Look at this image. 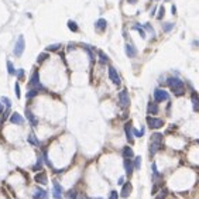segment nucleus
<instances>
[{"label":"nucleus","mask_w":199,"mask_h":199,"mask_svg":"<svg viewBox=\"0 0 199 199\" xmlns=\"http://www.w3.org/2000/svg\"><path fill=\"white\" fill-rule=\"evenodd\" d=\"M167 85L172 89V92H174L175 96H181V95H184V92H185V88H184L182 81H181L179 78H176V76L168 78L167 79Z\"/></svg>","instance_id":"nucleus-1"},{"label":"nucleus","mask_w":199,"mask_h":199,"mask_svg":"<svg viewBox=\"0 0 199 199\" xmlns=\"http://www.w3.org/2000/svg\"><path fill=\"white\" fill-rule=\"evenodd\" d=\"M147 124H148L150 129L157 130V129H161L162 126H164V120L158 119V117H151V116H148L147 117Z\"/></svg>","instance_id":"nucleus-2"},{"label":"nucleus","mask_w":199,"mask_h":199,"mask_svg":"<svg viewBox=\"0 0 199 199\" xmlns=\"http://www.w3.org/2000/svg\"><path fill=\"white\" fill-rule=\"evenodd\" d=\"M24 47H26V42H24V37L23 35H20L17 42H16V45H14V55L16 57H21L24 52Z\"/></svg>","instance_id":"nucleus-3"},{"label":"nucleus","mask_w":199,"mask_h":199,"mask_svg":"<svg viewBox=\"0 0 199 199\" xmlns=\"http://www.w3.org/2000/svg\"><path fill=\"white\" fill-rule=\"evenodd\" d=\"M119 103H120L121 107H129L130 105V97H129V92L126 90V89H123L120 93H119Z\"/></svg>","instance_id":"nucleus-4"},{"label":"nucleus","mask_w":199,"mask_h":199,"mask_svg":"<svg viewBox=\"0 0 199 199\" xmlns=\"http://www.w3.org/2000/svg\"><path fill=\"white\" fill-rule=\"evenodd\" d=\"M28 85H30V88H31V89H37V90L41 89L42 85L40 84V75H38L37 71H34V74H32L31 79H30V84H28Z\"/></svg>","instance_id":"nucleus-5"},{"label":"nucleus","mask_w":199,"mask_h":199,"mask_svg":"<svg viewBox=\"0 0 199 199\" xmlns=\"http://www.w3.org/2000/svg\"><path fill=\"white\" fill-rule=\"evenodd\" d=\"M154 99H155L157 103L165 102L168 99V92H165L164 89H155V90H154Z\"/></svg>","instance_id":"nucleus-6"},{"label":"nucleus","mask_w":199,"mask_h":199,"mask_svg":"<svg viewBox=\"0 0 199 199\" xmlns=\"http://www.w3.org/2000/svg\"><path fill=\"white\" fill-rule=\"evenodd\" d=\"M109 79H110L116 86H119V85H120V76H119L117 71H116L113 66H109Z\"/></svg>","instance_id":"nucleus-7"},{"label":"nucleus","mask_w":199,"mask_h":199,"mask_svg":"<svg viewBox=\"0 0 199 199\" xmlns=\"http://www.w3.org/2000/svg\"><path fill=\"white\" fill-rule=\"evenodd\" d=\"M52 185H54V198L55 199H61L62 198V191H64V188L61 186V184L58 182V181H54L52 182Z\"/></svg>","instance_id":"nucleus-8"},{"label":"nucleus","mask_w":199,"mask_h":199,"mask_svg":"<svg viewBox=\"0 0 199 199\" xmlns=\"http://www.w3.org/2000/svg\"><path fill=\"white\" fill-rule=\"evenodd\" d=\"M124 170H126V174H127L129 176L133 174L134 167H133V161H131V158H124Z\"/></svg>","instance_id":"nucleus-9"},{"label":"nucleus","mask_w":199,"mask_h":199,"mask_svg":"<svg viewBox=\"0 0 199 199\" xmlns=\"http://www.w3.org/2000/svg\"><path fill=\"white\" fill-rule=\"evenodd\" d=\"M10 121L13 123V124H24V119L23 116L19 115V113H13V115L10 116Z\"/></svg>","instance_id":"nucleus-10"},{"label":"nucleus","mask_w":199,"mask_h":199,"mask_svg":"<svg viewBox=\"0 0 199 199\" xmlns=\"http://www.w3.org/2000/svg\"><path fill=\"white\" fill-rule=\"evenodd\" d=\"M131 121H127L124 124V131H126V137H127V141L129 143H133V133H131Z\"/></svg>","instance_id":"nucleus-11"},{"label":"nucleus","mask_w":199,"mask_h":199,"mask_svg":"<svg viewBox=\"0 0 199 199\" xmlns=\"http://www.w3.org/2000/svg\"><path fill=\"white\" fill-rule=\"evenodd\" d=\"M131 184L130 182H126V184H123V188H121V192H120V196L121 198H127L130 195V192H131Z\"/></svg>","instance_id":"nucleus-12"},{"label":"nucleus","mask_w":199,"mask_h":199,"mask_svg":"<svg viewBox=\"0 0 199 199\" xmlns=\"http://www.w3.org/2000/svg\"><path fill=\"white\" fill-rule=\"evenodd\" d=\"M48 198V194H47L45 189H41V188H38L34 195H32V199H47Z\"/></svg>","instance_id":"nucleus-13"},{"label":"nucleus","mask_w":199,"mask_h":199,"mask_svg":"<svg viewBox=\"0 0 199 199\" xmlns=\"http://www.w3.org/2000/svg\"><path fill=\"white\" fill-rule=\"evenodd\" d=\"M34 179H35V182H38V184H41V185H45L47 182H48V179H47V174L45 172H38L37 175L34 176Z\"/></svg>","instance_id":"nucleus-14"},{"label":"nucleus","mask_w":199,"mask_h":199,"mask_svg":"<svg viewBox=\"0 0 199 199\" xmlns=\"http://www.w3.org/2000/svg\"><path fill=\"white\" fill-rule=\"evenodd\" d=\"M126 54L129 58H134L137 55V51H136V48L131 44H126Z\"/></svg>","instance_id":"nucleus-15"},{"label":"nucleus","mask_w":199,"mask_h":199,"mask_svg":"<svg viewBox=\"0 0 199 199\" xmlns=\"http://www.w3.org/2000/svg\"><path fill=\"white\" fill-rule=\"evenodd\" d=\"M121 154H123V157H124V158H131L133 155H134V153H133V148L129 147V145H126V147L121 148Z\"/></svg>","instance_id":"nucleus-16"},{"label":"nucleus","mask_w":199,"mask_h":199,"mask_svg":"<svg viewBox=\"0 0 199 199\" xmlns=\"http://www.w3.org/2000/svg\"><path fill=\"white\" fill-rule=\"evenodd\" d=\"M26 116H27V119H28V121H30V123H31L32 126H37L38 124V120H37V117H35V116L32 115L31 112L28 110H26Z\"/></svg>","instance_id":"nucleus-17"},{"label":"nucleus","mask_w":199,"mask_h":199,"mask_svg":"<svg viewBox=\"0 0 199 199\" xmlns=\"http://www.w3.org/2000/svg\"><path fill=\"white\" fill-rule=\"evenodd\" d=\"M27 140H28V143L31 144V145H34V147H38V145H40V141H38V139L34 136V133H30Z\"/></svg>","instance_id":"nucleus-18"},{"label":"nucleus","mask_w":199,"mask_h":199,"mask_svg":"<svg viewBox=\"0 0 199 199\" xmlns=\"http://www.w3.org/2000/svg\"><path fill=\"white\" fill-rule=\"evenodd\" d=\"M97 55H99V61H100V64H103V65H106V64H109V57L105 54L103 51H97Z\"/></svg>","instance_id":"nucleus-19"},{"label":"nucleus","mask_w":199,"mask_h":199,"mask_svg":"<svg viewBox=\"0 0 199 199\" xmlns=\"http://www.w3.org/2000/svg\"><path fill=\"white\" fill-rule=\"evenodd\" d=\"M151 143L161 144L162 143V134L161 133H154V134L151 136Z\"/></svg>","instance_id":"nucleus-20"},{"label":"nucleus","mask_w":199,"mask_h":199,"mask_svg":"<svg viewBox=\"0 0 199 199\" xmlns=\"http://www.w3.org/2000/svg\"><path fill=\"white\" fill-rule=\"evenodd\" d=\"M148 113H150V115H157L158 113V106L157 105H155V103H148Z\"/></svg>","instance_id":"nucleus-21"},{"label":"nucleus","mask_w":199,"mask_h":199,"mask_svg":"<svg viewBox=\"0 0 199 199\" xmlns=\"http://www.w3.org/2000/svg\"><path fill=\"white\" fill-rule=\"evenodd\" d=\"M192 103H194V110L198 112L199 110V102H198V93L192 92Z\"/></svg>","instance_id":"nucleus-22"},{"label":"nucleus","mask_w":199,"mask_h":199,"mask_svg":"<svg viewBox=\"0 0 199 199\" xmlns=\"http://www.w3.org/2000/svg\"><path fill=\"white\" fill-rule=\"evenodd\" d=\"M95 26H96V28H99V30H105V28H106V26H107V21L105 19H99L96 21V24H95Z\"/></svg>","instance_id":"nucleus-23"},{"label":"nucleus","mask_w":199,"mask_h":199,"mask_svg":"<svg viewBox=\"0 0 199 199\" xmlns=\"http://www.w3.org/2000/svg\"><path fill=\"white\" fill-rule=\"evenodd\" d=\"M162 147V144H155V143H151L150 144V154H154L155 151H158L160 148Z\"/></svg>","instance_id":"nucleus-24"},{"label":"nucleus","mask_w":199,"mask_h":199,"mask_svg":"<svg viewBox=\"0 0 199 199\" xmlns=\"http://www.w3.org/2000/svg\"><path fill=\"white\" fill-rule=\"evenodd\" d=\"M133 30H136V31H139V34L141 35L143 38H145V31H144V28L141 27V26H139V24H136V26H133Z\"/></svg>","instance_id":"nucleus-25"},{"label":"nucleus","mask_w":199,"mask_h":199,"mask_svg":"<svg viewBox=\"0 0 199 199\" xmlns=\"http://www.w3.org/2000/svg\"><path fill=\"white\" fill-rule=\"evenodd\" d=\"M78 198V192L75 189H69L66 192V199H76Z\"/></svg>","instance_id":"nucleus-26"},{"label":"nucleus","mask_w":199,"mask_h":199,"mask_svg":"<svg viewBox=\"0 0 199 199\" xmlns=\"http://www.w3.org/2000/svg\"><path fill=\"white\" fill-rule=\"evenodd\" d=\"M68 27H69V30L71 31H78L79 28H78V24L76 23H74V21H72V20H69V21H68Z\"/></svg>","instance_id":"nucleus-27"},{"label":"nucleus","mask_w":199,"mask_h":199,"mask_svg":"<svg viewBox=\"0 0 199 199\" xmlns=\"http://www.w3.org/2000/svg\"><path fill=\"white\" fill-rule=\"evenodd\" d=\"M38 95V90L37 89H30L27 92V99H32L34 96H37Z\"/></svg>","instance_id":"nucleus-28"},{"label":"nucleus","mask_w":199,"mask_h":199,"mask_svg":"<svg viewBox=\"0 0 199 199\" xmlns=\"http://www.w3.org/2000/svg\"><path fill=\"white\" fill-rule=\"evenodd\" d=\"M172 28H174V24H172V23H167V24H164V26H162L164 32H170Z\"/></svg>","instance_id":"nucleus-29"},{"label":"nucleus","mask_w":199,"mask_h":199,"mask_svg":"<svg viewBox=\"0 0 199 199\" xmlns=\"http://www.w3.org/2000/svg\"><path fill=\"white\" fill-rule=\"evenodd\" d=\"M133 167H134L136 170H139V168L141 167V157H136V158H134V162H133Z\"/></svg>","instance_id":"nucleus-30"},{"label":"nucleus","mask_w":199,"mask_h":199,"mask_svg":"<svg viewBox=\"0 0 199 199\" xmlns=\"http://www.w3.org/2000/svg\"><path fill=\"white\" fill-rule=\"evenodd\" d=\"M7 71H9L10 75L16 74V69H14V66H13V64H11V61H7Z\"/></svg>","instance_id":"nucleus-31"},{"label":"nucleus","mask_w":199,"mask_h":199,"mask_svg":"<svg viewBox=\"0 0 199 199\" xmlns=\"http://www.w3.org/2000/svg\"><path fill=\"white\" fill-rule=\"evenodd\" d=\"M131 131H133V134H134L136 137H141V136H144V129L136 130V129H133V127H131Z\"/></svg>","instance_id":"nucleus-32"},{"label":"nucleus","mask_w":199,"mask_h":199,"mask_svg":"<svg viewBox=\"0 0 199 199\" xmlns=\"http://www.w3.org/2000/svg\"><path fill=\"white\" fill-rule=\"evenodd\" d=\"M41 167H42V160H41V158H38L37 164L32 167V170H34V171H38V170H41Z\"/></svg>","instance_id":"nucleus-33"},{"label":"nucleus","mask_w":199,"mask_h":199,"mask_svg":"<svg viewBox=\"0 0 199 199\" xmlns=\"http://www.w3.org/2000/svg\"><path fill=\"white\" fill-rule=\"evenodd\" d=\"M42 157H44V161H45V164H47V165H48V167H50V168H52V164H51V162H50V160H48V155H47V151H44V153H42Z\"/></svg>","instance_id":"nucleus-34"},{"label":"nucleus","mask_w":199,"mask_h":199,"mask_svg":"<svg viewBox=\"0 0 199 199\" xmlns=\"http://www.w3.org/2000/svg\"><path fill=\"white\" fill-rule=\"evenodd\" d=\"M60 47H61V44H54V45L47 47V51H57V50H58Z\"/></svg>","instance_id":"nucleus-35"},{"label":"nucleus","mask_w":199,"mask_h":199,"mask_svg":"<svg viewBox=\"0 0 199 199\" xmlns=\"http://www.w3.org/2000/svg\"><path fill=\"white\" fill-rule=\"evenodd\" d=\"M164 13H165V9H164V6H161V7H160V11H158V20H161L162 17H164Z\"/></svg>","instance_id":"nucleus-36"},{"label":"nucleus","mask_w":199,"mask_h":199,"mask_svg":"<svg viewBox=\"0 0 199 199\" xmlns=\"http://www.w3.org/2000/svg\"><path fill=\"white\" fill-rule=\"evenodd\" d=\"M48 58V54H41V55H38V58H37V61H38V64H41L44 60H47Z\"/></svg>","instance_id":"nucleus-37"},{"label":"nucleus","mask_w":199,"mask_h":199,"mask_svg":"<svg viewBox=\"0 0 199 199\" xmlns=\"http://www.w3.org/2000/svg\"><path fill=\"white\" fill-rule=\"evenodd\" d=\"M2 102L5 103V105H7V107L11 106V102H10V99H7V97H5V96L2 97Z\"/></svg>","instance_id":"nucleus-38"},{"label":"nucleus","mask_w":199,"mask_h":199,"mask_svg":"<svg viewBox=\"0 0 199 199\" xmlns=\"http://www.w3.org/2000/svg\"><path fill=\"white\" fill-rule=\"evenodd\" d=\"M119 198V194L116 192V191H112L110 192V196H109V199H117Z\"/></svg>","instance_id":"nucleus-39"},{"label":"nucleus","mask_w":199,"mask_h":199,"mask_svg":"<svg viewBox=\"0 0 199 199\" xmlns=\"http://www.w3.org/2000/svg\"><path fill=\"white\" fill-rule=\"evenodd\" d=\"M17 76H19V79H23V78H24V71H23V69H19V71H17Z\"/></svg>","instance_id":"nucleus-40"},{"label":"nucleus","mask_w":199,"mask_h":199,"mask_svg":"<svg viewBox=\"0 0 199 199\" xmlns=\"http://www.w3.org/2000/svg\"><path fill=\"white\" fill-rule=\"evenodd\" d=\"M16 96L20 97V85H19V82L16 84Z\"/></svg>","instance_id":"nucleus-41"},{"label":"nucleus","mask_w":199,"mask_h":199,"mask_svg":"<svg viewBox=\"0 0 199 199\" xmlns=\"http://www.w3.org/2000/svg\"><path fill=\"white\" fill-rule=\"evenodd\" d=\"M165 195H167V191H162L161 194L158 195V198H157V199H162V198H164V196H165Z\"/></svg>","instance_id":"nucleus-42"},{"label":"nucleus","mask_w":199,"mask_h":199,"mask_svg":"<svg viewBox=\"0 0 199 199\" xmlns=\"http://www.w3.org/2000/svg\"><path fill=\"white\" fill-rule=\"evenodd\" d=\"M117 184H119V185H123V184H124V178H123V176H120V178H119V181H117Z\"/></svg>","instance_id":"nucleus-43"},{"label":"nucleus","mask_w":199,"mask_h":199,"mask_svg":"<svg viewBox=\"0 0 199 199\" xmlns=\"http://www.w3.org/2000/svg\"><path fill=\"white\" fill-rule=\"evenodd\" d=\"M3 110H5V107H3V105L0 103V113H3Z\"/></svg>","instance_id":"nucleus-44"},{"label":"nucleus","mask_w":199,"mask_h":199,"mask_svg":"<svg viewBox=\"0 0 199 199\" xmlns=\"http://www.w3.org/2000/svg\"><path fill=\"white\" fill-rule=\"evenodd\" d=\"M127 2H129V3H131V5H134L136 2H137V0H127Z\"/></svg>","instance_id":"nucleus-45"},{"label":"nucleus","mask_w":199,"mask_h":199,"mask_svg":"<svg viewBox=\"0 0 199 199\" xmlns=\"http://www.w3.org/2000/svg\"><path fill=\"white\" fill-rule=\"evenodd\" d=\"M93 199H102V198H93Z\"/></svg>","instance_id":"nucleus-46"}]
</instances>
